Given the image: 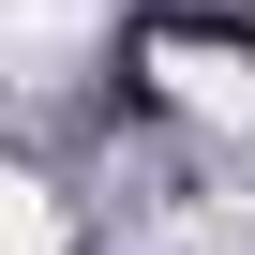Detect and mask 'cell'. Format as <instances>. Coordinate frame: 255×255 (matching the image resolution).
I'll list each match as a JSON object with an SVG mask.
<instances>
[{"label": "cell", "mask_w": 255, "mask_h": 255, "mask_svg": "<svg viewBox=\"0 0 255 255\" xmlns=\"http://www.w3.org/2000/svg\"><path fill=\"white\" fill-rule=\"evenodd\" d=\"M150 75H165L195 120H255V60H225V45H165Z\"/></svg>", "instance_id": "1"}, {"label": "cell", "mask_w": 255, "mask_h": 255, "mask_svg": "<svg viewBox=\"0 0 255 255\" xmlns=\"http://www.w3.org/2000/svg\"><path fill=\"white\" fill-rule=\"evenodd\" d=\"M0 255H60V210H45V180H0Z\"/></svg>", "instance_id": "2"}]
</instances>
